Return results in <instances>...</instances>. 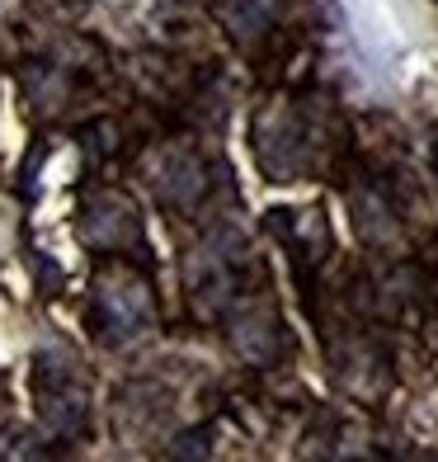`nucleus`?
Wrapping results in <instances>:
<instances>
[{"label":"nucleus","instance_id":"nucleus-2","mask_svg":"<svg viewBox=\"0 0 438 462\" xmlns=\"http://www.w3.org/2000/svg\"><path fill=\"white\" fill-rule=\"evenodd\" d=\"M80 241L95 245L99 255H146V226L137 217V203L118 189H95L80 203Z\"/></svg>","mask_w":438,"mask_h":462},{"label":"nucleus","instance_id":"nucleus-4","mask_svg":"<svg viewBox=\"0 0 438 462\" xmlns=\"http://www.w3.org/2000/svg\"><path fill=\"white\" fill-rule=\"evenodd\" d=\"M151 184H156V199L165 208H175V213H189V208L207 194V171L194 152H184V146H170L165 156H156L151 165Z\"/></svg>","mask_w":438,"mask_h":462},{"label":"nucleus","instance_id":"nucleus-5","mask_svg":"<svg viewBox=\"0 0 438 462\" xmlns=\"http://www.w3.org/2000/svg\"><path fill=\"white\" fill-rule=\"evenodd\" d=\"M217 14L226 19V29L236 38H250V33H264L269 14H274V0H217Z\"/></svg>","mask_w":438,"mask_h":462},{"label":"nucleus","instance_id":"nucleus-3","mask_svg":"<svg viewBox=\"0 0 438 462\" xmlns=\"http://www.w3.org/2000/svg\"><path fill=\"white\" fill-rule=\"evenodd\" d=\"M33 396L43 406V420L57 425L61 434H80L90 415V396H86V377L71 354H38L33 364Z\"/></svg>","mask_w":438,"mask_h":462},{"label":"nucleus","instance_id":"nucleus-1","mask_svg":"<svg viewBox=\"0 0 438 462\" xmlns=\"http://www.w3.org/2000/svg\"><path fill=\"white\" fill-rule=\"evenodd\" d=\"M90 321H95V335L109 349L137 345L141 335H151L156 298H151L146 274L132 264V255H109V264H99L95 298H90Z\"/></svg>","mask_w":438,"mask_h":462}]
</instances>
